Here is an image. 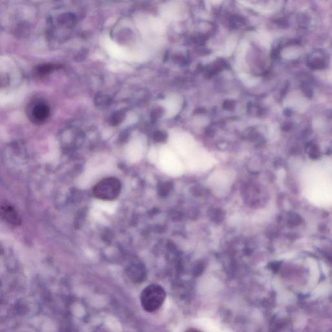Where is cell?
Returning a JSON list of instances; mask_svg holds the SVG:
<instances>
[{
    "label": "cell",
    "mask_w": 332,
    "mask_h": 332,
    "mask_svg": "<svg viewBox=\"0 0 332 332\" xmlns=\"http://www.w3.org/2000/svg\"><path fill=\"white\" fill-rule=\"evenodd\" d=\"M165 292L159 285L152 284L146 287L142 292L140 302L142 308L149 313L158 310L165 298Z\"/></svg>",
    "instance_id": "6da1fadb"
},
{
    "label": "cell",
    "mask_w": 332,
    "mask_h": 332,
    "mask_svg": "<svg viewBox=\"0 0 332 332\" xmlns=\"http://www.w3.org/2000/svg\"><path fill=\"white\" fill-rule=\"evenodd\" d=\"M121 191V183L116 178L104 179L93 188V194L97 199L103 201H113L118 197Z\"/></svg>",
    "instance_id": "7a4b0ae2"
},
{
    "label": "cell",
    "mask_w": 332,
    "mask_h": 332,
    "mask_svg": "<svg viewBox=\"0 0 332 332\" xmlns=\"http://www.w3.org/2000/svg\"><path fill=\"white\" fill-rule=\"evenodd\" d=\"M50 115V109L47 104L38 103L33 109L32 117L37 123H41L46 120Z\"/></svg>",
    "instance_id": "3957f363"
},
{
    "label": "cell",
    "mask_w": 332,
    "mask_h": 332,
    "mask_svg": "<svg viewBox=\"0 0 332 332\" xmlns=\"http://www.w3.org/2000/svg\"><path fill=\"white\" fill-rule=\"evenodd\" d=\"M123 119V114L121 113L117 112L116 114H114L112 117V118L110 120L111 124H112L113 125H118L119 123H120L122 121Z\"/></svg>",
    "instance_id": "277c9868"
},
{
    "label": "cell",
    "mask_w": 332,
    "mask_h": 332,
    "mask_svg": "<svg viewBox=\"0 0 332 332\" xmlns=\"http://www.w3.org/2000/svg\"><path fill=\"white\" fill-rule=\"evenodd\" d=\"M53 70V66L51 65H44L38 67V72L40 75H45L50 73Z\"/></svg>",
    "instance_id": "5b68a950"
},
{
    "label": "cell",
    "mask_w": 332,
    "mask_h": 332,
    "mask_svg": "<svg viewBox=\"0 0 332 332\" xmlns=\"http://www.w3.org/2000/svg\"><path fill=\"white\" fill-rule=\"evenodd\" d=\"M154 138L157 141H163L165 138V135L162 132H157L155 134Z\"/></svg>",
    "instance_id": "8992f818"
},
{
    "label": "cell",
    "mask_w": 332,
    "mask_h": 332,
    "mask_svg": "<svg viewBox=\"0 0 332 332\" xmlns=\"http://www.w3.org/2000/svg\"><path fill=\"white\" fill-rule=\"evenodd\" d=\"M185 332H202V331H201L200 330H199L197 329H195V328H189L186 331H185Z\"/></svg>",
    "instance_id": "52a82bcc"
}]
</instances>
